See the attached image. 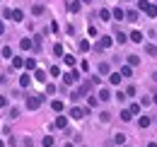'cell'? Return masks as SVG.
<instances>
[{
	"mask_svg": "<svg viewBox=\"0 0 157 147\" xmlns=\"http://www.w3.org/2000/svg\"><path fill=\"white\" fill-rule=\"evenodd\" d=\"M44 104V94H32V96H27V109L29 111H36Z\"/></svg>",
	"mask_w": 157,
	"mask_h": 147,
	"instance_id": "1",
	"label": "cell"
},
{
	"mask_svg": "<svg viewBox=\"0 0 157 147\" xmlns=\"http://www.w3.org/2000/svg\"><path fill=\"white\" fill-rule=\"evenodd\" d=\"M138 7H140L147 17H157V7L152 5V2H147V0H138Z\"/></svg>",
	"mask_w": 157,
	"mask_h": 147,
	"instance_id": "2",
	"label": "cell"
},
{
	"mask_svg": "<svg viewBox=\"0 0 157 147\" xmlns=\"http://www.w3.org/2000/svg\"><path fill=\"white\" fill-rule=\"evenodd\" d=\"M78 80H80V73H78V70H70V73L63 75V82H65V85H75Z\"/></svg>",
	"mask_w": 157,
	"mask_h": 147,
	"instance_id": "3",
	"label": "cell"
},
{
	"mask_svg": "<svg viewBox=\"0 0 157 147\" xmlns=\"http://www.w3.org/2000/svg\"><path fill=\"white\" fill-rule=\"evenodd\" d=\"M85 113H90V109H80V106H73V109H70V118L80 121V118H85Z\"/></svg>",
	"mask_w": 157,
	"mask_h": 147,
	"instance_id": "4",
	"label": "cell"
},
{
	"mask_svg": "<svg viewBox=\"0 0 157 147\" xmlns=\"http://www.w3.org/2000/svg\"><path fill=\"white\" fill-rule=\"evenodd\" d=\"M111 43H114V39L104 36V39H101V41L97 43V51H104V48H111Z\"/></svg>",
	"mask_w": 157,
	"mask_h": 147,
	"instance_id": "5",
	"label": "cell"
},
{
	"mask_svg": "<svg viewBox=\"0 0 157 147\" xmlns=\"http://www.w3.org/2000/svg\"><path fill=\"white\" fill-rule=\"evenodd\" d=\"M150 123H152L150 116H140V118H138V126H140V128H150Z\"/></svg>",
	"mask_w": 157,
	"mask_h": 147,
	"instance_id": "6",
	"label": "cell"
},
{
	"mask_svg": "<svg viewBox=\"0 0 157 147\" xmlns=\"http://www.w3.org/2000/svg\"><path fill=\"white\" fill-rule=\"evenodd\" d=\"M7 15L15 19V22H22V19H24V12H22V10H12V12H7Z\"/></svg>",
	"mask_w": 157,
	"mask_h": 147,
	"instance_id": "7",
	"label": "cell"
},
{
	"mask_svg": "<svg viewBox=\"0 0 157 147\" xmlns=\"http://www.w3.org/2000/svg\"><path fill=\"white\" fill-rule=\"evenodd\" d=\"M111 17L116 19V22H121V19L126 17V12H123V10H121V7H114V12H111Z\"/></svg>",
	"mask_w": 157,
	"mask_h": 147,
	"instance_id": "8",
	"label": "cell"
},
{
	"mask_svg": "<svg viewBox=\"0 0 157 147\" xmlns=\"http://www.w3.org/2000/svg\"><path fill=\"white\" fill-rule=\"evenodd\" d=\"M121 80H123L121 73H109V82H111V85H121Z\"/></svg>",
	"mask_w": 157,
	"mask_h": 147,
	"instance_id": "9",
	"label": "cell"
},
{
	"mask_svg": "<svg viewBox=\"0 0 157 147\" xmlns=\"http://www.w3.org/2000/svg\"><path fill=\"white\" fill-rule=\"evenodd\" d=\"M20 46H22V51H29V48H34V41L32 39H22Z\"/></svg>",
	"mask_w": 157,
	"mask_h": 147,
	"instance_id": "10",
	"label": "cell"
},
{
	"mask_svg": "<svg viewBox=\"0 0 157 147\" xmlns=\"http://www.w3.org/2000/svg\"><path fill=\"white\" fill-rule=\"evenodd\" d=\"M63 63H65L68 68H73V65H75V55H70V53H63Z\"/></svg>",
	"mask_w": 157,
	"mask_h": 147,
	"instance_id": "11",
	"label": "cell"
},
{
	"mask_svg": "<svg viewBox=\"0 0 157 147\" xmlns=\"http://www.w3.org/2000/svg\"><path fill=\"white\" fill-rule=\"evenodd\" d=\"M53 126H56V128H65V126H68V116H58Z\"/></svg>",
	"mask_w": 157,
	"mask_h": 147,
	"instance_id": "12",
	"label": "cell"
},
{
	"mask_svg": "<svg viewBox=\"0 0 157 147\" xmlns=\"http://www.w3.org/2000/svg\"><path fill=\"white\" fill-rule=\"evenodd\" d=\"M51 109L56 111V113H60V111L65 109V106H63V101H58V99H53V101H51Z\"/></svg>",
	"mask_w": 157,
	"mask_h": 147,
	"instance_id": "13",
	"label": "cell"
},
{
	"mask_svg": "<svg viewBox=\"0 0 157 147\" xmlns=\"http://www.w3.org/2000/svg\"><path fill=\"white\" fill-rule=\"evenodd\" d=\"M99 99H101V101H109V99H111V92H109L106 87H104V89H99Z\"/></svg>",
	"mask_w": 157,
	"mask_h": 147,
	"instance_id": "14",
	"label": "cell"
},
{
	"mask_svg": "<svg viewBox=\"0 0 157 147\" xmlns=\"http://www.w3.org/2000/svg\"><path fill=\"white\" fill-rule=\"evenodd\" d=\"M24 68H27V70H36V60H34V58H27V60H24Z\"/></svg>",
	"mask_w": 157,
	"mask_h": 147,
	"instance_id": "15",
	"label": "cell"
},
{
	"mask_svg": "<svg viewBox=\"0 0 157 147\" xmlns=\"http://www.w3.org/2000/svg\"><path fill=\"white\" fill-rule=\"evenodd\" d=\"M131 118H133V113H131L128 109H123V111H121V121H123V123H128Z\"/></svg>",
	"mask_w": 157,
	"mask_h": 147,
	"instance_id": "16",
	"label": "cell"
},
{
	"mask_svg": "<svg viewBox=\"0 0 157 147\" xmlns=\"http://www.w3.org/2000/svg\"><path fill=\"white\" fill-rule=\"evenodd\" d=\"M131 41H133V43H140V41H143V34H140V32H131Z\"/></svg>",
	"mask_w": 157,
	"mask_h": 147,
	"instance_id": "17",
	"label": "cell"
},
{
	"mask_svg": "<svg viewBox=\"0 0 157 147\" xmlns=\"http://www.w3.org/2000/svg\"><path fill=\"white\" fill-rule=\"evenodd\" d=\"M99 17L104 19V22H106V19H111V10H106V7H101V10H99Z\"/></svg>",
	"mask_w": 157,
	"mask_h": 147,
	"instance_id": "18",
	"label": "cell"
},
{
	"mask_svg": "<svg viewBox=\"0 0 157 147\" xmlns=\"http://www.w3.org/2000/svg\"><path fill=\"white\" fill-rule=\"evenodd\" d=\"M131 75H133V68H131V65H123V68H121V77H131Z\"/></svg>",
	"mask_w": 157,
	"mask_h": 147,
	"instance_id": "19",
	"label": "cell"
},
{
	"mask_svg": "<svg viewBox=\"0 0 157 147\" xmlns=\"http://www.w3.org/2000/svg\"><path fill=\"white\" fill-rule=\"evenodd\" d=\"M80 7H82V5H80L78 0H73V2L68 5V10H70V12H80Z\"/></svg>",
	"mask_w": 157,
	"mask_h": 147,
	"instance_id": "20",
	"label": "cell"
},
{
	"mask_svg": "<svg viewBox=\"0 0 157 147\" xmlns=\"http://www.w3.org/2000/svg\"><path fill=\"white\" fill-rule=\"evenodd\" d=\"M109 63H99V75H109Z\"/></svg>",
	"mask_w": 157,
	"mask_h": 147,
	"instance_id": "21",
	"label": "cell"
},
{
	"mask_svg": "<svg viewBox=\"0 0 157 147\" xmlns=\"http://www.w3.org/2000/svg\"><path fill=\"white\" fill-rule=\"evenodd\" d=\"M114 142H116V145H123V142H126V135H123V133H116V135H114Z\"/></svg>",
	"mask_w": 157,
	"mask_h": 147,
	"instance_id": "22",
	"label": "cell"
},
{
	"mask_svg": "<svg viewBox=\"0 0 157 147\" xmlns=\"http://www.w3.org/2000/svg\"><path fill=\"white\" fill-rule=\"evenodd\" d=\"M126 17H128V22H138V12H136V10H128Z\"/></svg>",
	"mask_w": 157,
	"mask_h": 147,
	"instance_id": "23",
	"label": "cell"
},
{
	"mask_svg": "<svg viewBox=\"0 0 157 147\" xmlns=\"http://www.w3.org/2000/svg\"><path fill=\"white\" fill-rule=\"evenodd\" d=\"M128 111H131L133 116H138V113H140V104H136V101H133V104L128 106Z\"/></svg>",
	"mask_w": 157,
	"mask_h": 147,
	"instance_id": "24",
	"label": "cell"
},
{
	"mask_svg": "<svg viewBox=\"0 0 157 147\" xmlns=\"http://www.w3.org/2000/svg\"><path fill=\"white\" fill-rule=\"evenodd\" d=\"M138 63H140V58H138V55H128V65H131V68H136Z\"/></svg>",
	"mask_w": 157,
	"mask_h": 147,
	"instance_id": "25",
	"label": "cell"
},
{
	"mask_svg": "<svg viewBox=\"0 0 157 147\" xmlns=\"http://www.w3.org/2000/svg\"><path fill=\"white\" fill-rule=\"evenodd\" d=\"M12 68H17V70L24 68V60H22V58H12Z\"/></svg>",
	"mask_w": 157,
	"mask_h": 147,
	"instance_id": "26",
	"label": "cell"
},
{
	"mask_svg": "<svg viewBox=\"0 0 157 147\" xmlns=\"http://www.w3.org/2000/svg\"><path fill=\"white\" fill-rule=\"evenodd\" d=\"M29 82H32V77H29V75L20 77V87H29Z\"/></svg>",
	"mask_w": 157,
	"mask_h": 147,
	"instance_id": "27",
	"label": "cell"
},
{
	"mask_svg": "<svg viewBox=\"0 0 157 147\" xmlns=\"http://www.w3.org/2000/svg\"><path fill=\"white\" fill-rule=\"evenodd\" d=\"M41 142H44V147H53V135H46Z\"/></svg>",
	"mask_w": 157,
	"mask_h": 147,
	"instance_id": "28",
	"label": "cell"
},
{
	"mask_svg": "<svg viewBox=\"0 0 157 147\" xmlns=\"http://www.w3.org/2000/svg\"><path fill=\"white\" fill-rule=\"evenodd\" d=\"M145 53H150V55H157V46L147 43V46H145Z\"/></svg>",
	"mask_w": 157,
	"mask_h": 147,
	"instance_id": "29",
	"label": "cell"
},
{
	"mask_svg": "<svg viewBox=\"0 0 157 147\" xmlns=\"http://www.w3.org/2000/svg\"><path fill=\"white\" fill-rule=\"evenodd\" d=\"M34 77H36L39 82H46V73H44V70H36V73H34Z\"/></svg>",
	"mask_w": 157,
	"mask_h": 147,
	"instance_id": "30",
	"label": "cell"
},
{
	"mask_svg": "<svg viewBox=\"0 0 157 147\" xmlns=\"http://www.w3.org/2000/svg\"><path fill=\"white\" fill-rule=\"evenodd\" d=\"M32 15H44V5H34L32 7Z\"/></svg>",
	"mask_w": 157,
	"mask_h": 147,
	"instance_id": "31",
	"label": "cell"
},
{
	"mask_svg": "<svg viewBox=\"0 0 157 147\" xmlns=\"http://www.w3.org/2000/svg\"><path fill=\"white\" fill-rule=\"evenodd\" d=\"M116 41H118V43H126L128 36H126V34H121V32H116Z\"/></svg>",
	"mask_w": 157,
	"mask_h": 147,
	"instance_id": "32",
	"label": "cell"
},
{
	"mask_svg": "<svg viewBox=\"0 0 157 147\" xmlns=\"http://www.w3.org/2000/svg\"><path fill=\"white\" fill-rule=\"evenodd\" d=\"M126 96H136V87H133V85L126 87Z\"/></svg>",
	"mask_w": 157,
	"mask_h": 147,
	"instance_id": "33",
	"label": "cell"
},
{
	"mask_svg": "<svg viewBox=\"0 0 157 147\" xmlns=\"http://www.w3.org/2000/svg\"><path fill=\"white\" fill-rule=\"evenodd\" d=\"M53 55H63V46H60V43L53 46Z\"/></svg>",
	"mask_w": 157,
	"mask_h": 147,
	"instance_id": "34",
	"label": "cell"
},
{
	"mask_svg": "<svg viewBox=\"0 0 157 147\" xmlns=\"http://www.w3.org/2000/svg\"><path fill=\"white\" fill-rule=\"evenodd\" d=\"M2 55H5V58H12V48H10V46H5V48H2Z\"/></svg>",
	"mask_w": 157,
	"mask_h": 147,
	"instance_id": "35",
	"label": "cell"
},
{
	"mask_svg": "<svg viewBox=\"0 0 157 147\" xmlns=\"http://www.w3.org/2000/svg\"><path fill=\"white\" fill-rule=\"evenodd\" d=\"M80 51H90V41H80Z\"/></svg>",
	"mask_w": 157,
	"mask_h": 147,
	"instance_id": "36",
	"label": "cell"
},
{
	"mask_svg": "<svg viewBox=\"0 0 157 147\" xmlns=\"http://www.w3.org/2000/svg\"><path fill=\"white\" fill-rule=\"evenodd\" d=\"M5 106H7V96H5V94H0V109H5Z\"/></svg>",
	"mask_w": 157,
	"mask_h": 147,
	"instance_id": "37",
	"label": "cell"
},
{
	"mask_svg": "<svg viewBox=\"0 0 157 147\" xmlns=\"http://www.w3.org/2000/svg\"><path fill=\"white\" fill-rule=\"evenodd\" d=\"M152 104V99H147V96H143V101H140V106H150Z\"/></svg>",
	"mask_w": 157,
	"mask_h": 147,
	"instance_id": "38",
	"label": "cell"
},
{
	"mask_svg": "<svg viewBox=\"0 0 157 147\" xmlns=\"http://www.w3.org/2000/svg\"><path fill=\"white\" fill-rule=\"evenodd\" d=\"M97 101H99L97 96H90V99H87V104H90V106H97Z\"/></svg>",
	"mask_w": 157,
	"mask_h": 147,
	"instance_id": "39",
	"label": "cell"
},
{
	"mask_svg": "<svg viewBox=\"0 0 157 147\" xmlns=\"http://www.w3.org/2000/svg\"><path fill=\"white\" fill-rule=\"evenodd\" d=\"M56 92V85H46V94H53Z\"/></svg>",
	"mask_w": 157,
	"mask_h": 147,
	"instance_id": "40",
	"label": "cell"
},
{
	"mask_svg": "<svg viewBox=\"0 0 157 147\" xmlns=\"http://www.w3.org/2000/svg\"><path fill=\"white\" fill-rule=\"evenodd\" d=\"M20 116V109H10V118H17Z\"/></svg>",
	"mask_w": 157,
	"mask_h": 147,
	"instance_id": "41",
	"label": "cell"
},
{
	"mask_svg": "<svg viewBox=\"0 0 157 147\" xmlns=\"http://www.w3.org/2000/svg\"><path fill=\"white\" fill-rule=\"evenodd\" d=\"M48 73L53 75V77H58V75H60V70H58V68H56V65H53V68H51V70H48Z\"/></svg>",
	"mask_w": 157,
	"mask_h": 147,
	"instance_id": "42",
	"label": "cell"
},
{
	"mask_svg": "<svg viewBox=\"0 0 157 147\" xmlns=\"http://www.w3.org/2000/svg\"><path fill=\"white\" fill-rule=\"evenodd\" d=\"M0 85H5V75H0Z\"/></svg>",
	"mask_w": 157,
	"mask_h": 147,
	"instance_id": "43",
	"label": "cell"
},
{
	"mask_svg": "<svg viewBox=\"0 0 157 147\" xmlns=\"http://www.w3.org/2000/svg\"><path fill=\"white\" fill-rule=\"evenodd\" d=\"M2 32H5V24H2V22H0V34H2Z\"/></svg>",
	"mask_w": 157,
	"mask_h": 147,
	"instance_id": "44",
	"label": "cell"
},
{
	"mask_svg": "<svg viewBox=\"0 0 157 147\" xmlns=\"http://www.w3.org/2000/svg\"><path fill=\"white\" fill-rule=\"evenodd\" d=\"M152 101H155V104H157V94H152Z\"/></svg>",
	"mask_w": 157,
	"mask_h": 147,
	"instance_id": "45",
	"label": "cell"
},
{
	"mask_svg": "<svg viewBox=\"0 0 157 147\" xmlns=\"http://www.w3.org/2000/svg\"><path fill=\"white\" fill-rule=\"evenodd\" d=\"M147 147H157V142H150V145H147Z\"/></svg>",
	"mask_w": 157,
	"mask_h": 147,
	"instance_id": "46",
	"label": "cell"
},
{
	"mask_svg": "<svg viewBox=\"0 0 157 147\" xmlns=\"http://www.w3.org/2000/svg\"><path fill=\"white\" fill-rule=\"evenodd\" d=\"M0 147H5V142H2V140H0Z\"/></svg>",
	"mask_w": 157,
	"mask_h": 147,
	"instance_id": "47",
	"label": "cell"
},
{
	"mask_svg": "<svg viewBox=\"0 0 157 147\" xmlns=\"http://www.w3.org/2000/svg\"><path fill=\"white\" fill-rule=\"evenodd\" d=\"M155 80H157V73H155Z\"/></svg>",
	"mask_w": 157,
	"mask_h": 147,
	"instance_id": "48",
	"label": "cell"
}]
</instances>
